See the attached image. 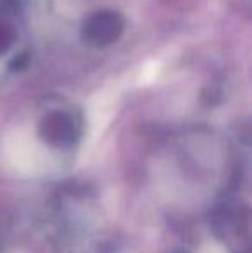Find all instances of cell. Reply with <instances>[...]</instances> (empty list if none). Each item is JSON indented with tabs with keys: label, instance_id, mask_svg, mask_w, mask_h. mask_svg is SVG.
<instances>
[{
	"label": "cell",
	"instance_id": "cell-1",
	"mask_svg": "<svg viewBox=\"0 0 252 253\" xmlns=\"http://www.w3.org/2000/svg\"><path fill=\"white\" fill-rule=\"evenodd\" d=\"M42 140L54 148H71L83 134V117L73 109L49 110L38 124Z\"/></svg>",
	"mask_w": 252,
	"mask_h": 253
},
{
	"label": "cell",
	"instance_id": "cell-2",
	"mask_svg": "<svg viewBox=\"0 0 252 253\" xmlns=\"http://www.w3.org/2000/svg\"><path fill=\"white\" fill-rule=\"evenodd\" d=\"M125 31V17L112 9H101L81 24V40L92 48H105L116 43Z\"/></svg>",
	"mask_w": 252,
	"mask_h": 253
}]
</instances>
